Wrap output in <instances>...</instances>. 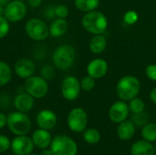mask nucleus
Instances as JSON below:
<instances>
[{
	"label": "nucleus",
	"mask_w": 156,
	"mask_h": 155,
	"mask_svg": "<svg viewBox=\"0 0 156 155\" xmlns=\"http://www.w3.org/2000/svg\"><path fill=\"white\" fill-rule=\"evenodd\" d=\"M83 28L93 35L103 34L108 27V19L106 16L97 10L87 12L81 18Z\"/></svg>",
	"instance_id": "1"
},
{
	"label": "nucleus",
	"mask_w": 156,
	"mask_h": 155,
	"mask_svg": "<svg viewBox=\"0 0 156 155\" xmlns=\"http://www.w3.org/2000/svg\"><path fill=\"white\" fill-rule=\"evenodd\" d=\"M76 58V50L69 44H63L55 48L52 53V63L54 67L61 70L70 69Z\"/></svg>",
	"instance_id": "2"
},
{
	"label": "nucleus",
	"mask_w": 156,
	"mask_h": 155,
	"mask_svg": "<svg viewBox=\"0 0 156 155\" xmlns=\"http://www.w3.org/2000/svg\"><path fill=\"white\" fill-rule=\"evenodd\" d=\"M141 90V82L140 80L132 75L122 77L117 83L116 92L118 97L123 100H131L135 98Z\"/></svg>",
	"instance_id": "3"
},
{
	"label": "nucleus",
	"mask_w": 156,
	"mask_h": 155,
	"mask_svg": "<svg viewBox=\"0 0 156 155\" xmlns=\"http://www.w3.org/2000/svg\"><path fill=\"white\" fill-rule=\"evenodd\" d=\"M9 131L16 136L27 135L32 127L31 120L25 112L18 111H12L7 115V123Z\"/></svg>",
	"instance_id": "4"
},
{
	"label": "nucleus",
	"mask_w": 156,
	"mask_h": 155,
	"mask_svg": "<svg viewBox=\"0 0 156 155\" xmlns=\"http://www.w3.org/2000/svg\"><path fill=\"white\" fill-rule=\"evenodd\" d=\"M24 30L27 36L36 42L45 41L50 37L48 24L38 17L29 18L25 24Z\"/></svg>",
	"instance_id": "5"
},
{
	"label": "nucleus",
	"mask_w": 156,
	"mask_h": 155,
	"mask_svg": "<svg viewBox=\"0 0 156 155\" xmlns=\"http://www.w3.org/2000/svg\"><path fill=\"white\" fill-rule=\"evenodd\" d=\"M24 87L26 91L36 100L43 99L48 93V81L43 79L40 75H33L25 79Z\"/></svg>",
	"instance_id": "6"
},
{
	"label": "nucleus",
	"mask_w": 156,
	"mask_h": 155,
	"mask_svg": "<svg viewBox=\"0 0 156 155\" xmlns=\"http://www.w3.org/2000/svg\"><path fill=\"white\" fill-rule=\"evenodd\" d=\"M50 150L54 155H77V143L69 136L58 135L50 144Z\"/></svg>",
	"instance_id": "7"
},
{
	"label": "nucleus",
	"mask_w": 156,
	"mask_h": 155,
	"mask_svg": "<svg viewBox=\"0 0 156 155\" xmlns=\"http://www.w3.org/2000/svg\"><path fill=\"white\" fill-rule=\"evenodd\" d=\"M27 14V5L25 1L12 0L5 6L4 16L10 23L22 21Z\"/></svg>",
	"instance_id": "8"
},
{
	"label": "nucleus",
	"mask_w": 156,
	"mask_h": 155,
	"mask_svg": "<svg viewBox=\"0 0 156 155\" xmlns=\"http://www.w3.org/2000/svg\"><path fill=\"white\" fill-rule=\"evenodd\" d=\"M67 123L69 130L73 132H82L86 130L88 116L82 108L72 109L67 118Z\"/></svg>",
	"instance_id": "9"
},
{
	"label": "nucleus",
	"mask_w": 156,
	"mask_h": 155,
	"mask_svg": "<svg viewBox=\"0 0 156 155\" xmlns=\"http://www.w3.org/2000/svg\"><path fill=\"white\" fill-rule=\"evenodd\" d=\"M80 82L74 76H67L61 83L60 91L62 97L69 101L75 100L80 93Z\"/></svg>",
	"instance_id": "10"
},
{
	"label": "nucleus",
	"mask_w": 156,
	"mask_h": 155,
	"mask_svg": "<svg viewBox=\"0 0 156 155\" xmlns=\"http://www.w3.org/2000/svg\"><path fill=\"white\" fill-rule=\"evenodd\" d=\"M13 70L16 77L21 79H27L35 75L37 66L33 59L28 58H21L16 61Z\"/></svg>",
	"instance_id": "11"
},
{
	"label": "nucleus",
	"mask_w": 156,
	"mask_h": 155,
	"mask_svg": "<svg viewBox=\"0 0 156 155\" xmlns=\"http://www.w3.org/2000/svg\"><path fill=\"white\" fill-rule=\"evenodd\" d=\"M35 144L32 138L27 135H19L15 137L11 142V151L16 155H28L32 153Z\"/></svg>",
	"instance_id": "12"
},
{
	"label": "nucleus",
	"mask_w": 156,
	"mask_h": 155,
	"mask_svg": "<svg viewBox=\"0 0 156 155\" xmlns=\"http://www.w3.org/2000/svg\"><path fill=\"white\" fill-rule=\"evenodd\" d=\"M130 109L128 104L123 100L114 102L109 110V118L114 123H120L125 121L129 115Z\"/></svg>",
	"instance_id": "13"
},
{
	"label": "nucleus",
	"mask_w": 156,
	"mask_h": 155,
	"mask_svg": "<svg viewBox=\"0 0 156 155\" xmlns=\"http://www.w3.org/2000/svg\"><path fill=\"white\" fill-rule=\"evenodd\" d=\"M37 124L40 129H44L47 131H50L55 128L58 122L57 115L54 111L50 110H42L40 111L36 117Z\"/></svg>",
	"instance_id": "14"
},
{
	"label": "nucleus",
	"mask_w": 156,
	"mask_h": 155,
	"mask_svg": "<svg viewBox=\"0 0 156 155\" xmlns=\"http://www.w3.org/2000/svg\"><path fill=\"white\" fill-rule=\"evenodd\" d=\"M35 99L29 95L27 91L22 93H16L13 100V105L15 109L21 112H28L34 107Z\"/></svg>",
	"instance_id": "15"
},
{
	"label": "nucleus",
	"mask_w": 156,
	"mask_h": 155,
	"mask_svg": "<svg viewBox=\"0 0 156 155\" xmlns=\"http://www.w3.org/2000/svg\"><path fill=\"white\" fill-rule=\"evenodd\" d=\"M108 72V63L102 58L92 59L87 66V73L93 79H101Z\"/></svg>",
	"instance_id": "16"
},
{
	"label": "nucleus",
	"mask_w": 156,
	"mask_h": 155,
	"mask_svg": "<svg viewBox=\"0 0 156 155\" xmlns=\"http://www.w3.org/2000/svg\"><path fill=\"white\" fill-rule=\"evenodd\" d=\"M32 141L36 147L39 149H46L50 146L52 138L48 131L44 129H37L32 134Z\"/></svg>",
	"instance_id": "17"
},
{
	"label": "nucleus",
	"mask_w": 156,
	"mask_h": 155,
	"mask_svg": "<svg viewBox=\"0 0 156 155\" xmlns=\"http://www.w3.org/2000/svg\"><path fill=\"white\" fill-rule=\"evenodd\" d=\"M49 36L54 38H58L66 34L69 29V23L64 18H55L51 20L50 25L48 26Z\"/></svg>",
	"instance_id": "18"
},
{
	"label": "nucleus",
	"mask_w": 156,
	"mask_h": 155,
	"mask_svg": "<svg viewBox=\"0 0 156 155\" xmlns=\"http://www.w3.org/2000/svg\"><path fill=\"white\" fill-rule=\"evenodd\" d=\"M135 132V126L132 121H123L119 123L117 128V135L122 141L131 140Z\"/></svg>",
	"instance_id": "19"
},
{
	"label": "nucleus",
	"mask_w": 156,
	"mask_h": 155,
	"mask_svg": "<svg viewBox=\"0 0 156 155\" xmlns=\"http://www.w3.org/2000/svg\"><path fill=\"white\" fill-rule=\"evenodd\" d=\"M155 148L145 140L138 141L131 148L132 155H155Z\"/></svg>",
	"instance_id": "20"
},
{
	"label": "nucleus",
	"mask_w": 156,
	"mask_h": 155,
	"mask_svg": "<svg viewBox=\"0 0 156 155\" xmlns=\"http://www.w3.org/2000/svg\"><path fill=\"white\" fill-rule=\"evenodd\" d=\"M89 47L93 54H101L107 48V39L102 34L95 35L90 40Z\"/></svg>",
	"instance_id": "21"
},
{
	"label": "nucleus",
	"mask_w": 156,
	"mask_h": 155,
	"mask_svg": "<svg viewBox=\"0 0 156 155\" xmlns=\"http://www.w3.org/2000/svg\"><path fill=\"white\" fill-rule=\"evenodd\" d=\"M13 69L5 61L0 60V87L7 85L13 78Z\"/></svg>",
	"instance_id": "22"
},
{
	"label": "nucleus",
	"mask_w": 156,
	"mask_h": 155,
	"mask_svg": "<svg viewBox=\"0 0 156 155\" xmlns=\"http://www.w3.org/2000/svg\"><path fill=\"white\" fill-rule=\"evenodd\" d=\"M76 8L81 12H90L96 10L100 5V0H74Z\"/></svg>",
	"instance_id": "23"
},
{
	"label": "nucleus",
	"mask_w": 156,
	"mask_h": 155,
	"mask_svg": "<svg viewBox=\"0 0 156 155\" xmlns=\"http://www.w3.org/2000/svg\"><path fill=\"white\" fill-rule=\"evenodd\" d=\"M142 136L144 140L147 142H155L156 141V124L155 123H147L142 129Z\"/></svg>",
	"instance_id": "24"
},
{
	"label": "nucleus",
	"mask_w": 156,
	"mask_h": 155,
	"mask_svg": "<svg viewBox=\"0 0 156 155\" xmlns=\"http://www.w3.org/2000/svg\"><path fill=\"white\" fill-rule=\"evenodd\" d=\"M83 139L86 143L90 144H96L101 140V133L96 129H88L83 132Z\"/></svg>",
	"instance_id": "25"
},
{
	"label": "nucleus",
	"mask_w": 156,
	"mask_h": 155,
	"mask_svg": "<svg viewBox=\"0 0 156 155\" xmlns=\"http://www.w3.org/2000/svg\"><path fill=\"white\" fill-rule=\"evenodd\" d=\"M128 106H129L130 111H132L133 114L143 112L144 111V107H145L144 100L139 99V98H137V97H135L133 100H131Z\"/></svg>",
	"instance_id": "26"
},
{
	"label": "nucleus",
	"mask_w": 156,
	"mask_h": 155,
	"mask_svg": "<svg viewBox=\"0 0 156 155\" xmlns=\"http://www.w3.org/2000/svg\"><path fill=\"white\" fill-rule=\"evenodd\" d=\"M40 76L46 80L49 81L55 77V69L49 64H46L40 69Z\"/></svg>",
	"instance_id": "27"
},
{
	"label": "nucleus",
	"mask_w": 156,
	"mask_h": 155,
	"mask_svg": "<svg viewBox=\"0 0 156 155\" xmlns=\"http://www.w3.org/2000/svg\"><path fill=\"white\" fill-rule=\"evenodd\" d=\"M80 88L81 90H83L84 91H90L94 89L95 87V79H93L90 76H85L83 77L80 80Z\"/></svg>",
	"instance_id": "28"
},
{
	"label": "nucleus",
	"mask_w": 156,
	"mask_h": 155,
	"mask_svg": "<svg viewBox=\"0 0 156 155\" xmlns=\"http://www.w3.org/2000/svg\"><path fill=\"white\" fill-rule=\"evenodd\" d=\"M10 31V22L5 17L0 16V39L5 38Z\"/></svg>",
	"instance_id": "29"
},
{
	"label": "nucleus",
	"mask_w": 156,
	"mask_h": 155,
	"mask_svg": "<svg viewBox=\"0 0 156 155\" xmlns=\"http://www.w3.org/2000/svg\"><path fill=\"white\" fill-rule=\"evenodd\" d=\"M69 10L66 5L60 4L55 5V16L57 18H64L66 19L69 16Z\"/></svg>",
	"instance_id": "30"
},
{
	"label": "nucleus",
	"mask_w": 156,
	"mask_h": 155,
	"mask_svg": "<svg viewBox=\"0 0 156 155\" xmlns=\"http://www.w3.org/2000/svg\"><path fill=\"white\" fill-rule=\"evenodd\" d=\"M147 120H148V117H147L146 113H144L143 111V112H140V113L133 114L132 122H133L134 125L142 126V125H144L147 122Z\"/></svg>",
	"instance_id": "31"
},
{
	"label": "nucleus",
	"mask_w": 156,
	"mask_h": 155,
	"mask_svg": "<svg viewBox=\"0 0 156 155\" xmlns=\"http://www.w3.org/2000/svg\"><path fill=\"white\" fill-rule=\"evenodd\" d=\"M123 20L126 24L128 25H133L134 23H136V21L138 20V14L135 11L130 10L128 12L125 13Z\"/></svg>",
	"instance_id": "32"
},
{
	"label": "nucleus",
	"mask_w": 156,
	"mask_h": 155,
	"mask_svg": "<svg viewBox=\"0 0 156 155\" xmlns=\"http://www.w3.org/2000/svg\"><path fill=\"white\" fill-rule=\"evenodd\" d=\"M11 146V142L4 134H0V153H5L6 152Z\"/></svg>",
	"instance_id": "33"
},
{
	"label": "nucleus",
	"mask_w": 156,
	"mask_h": 155,
	"mask_svg": "<svg viewBox=\"0 0 156 155\" xmlns=\"http://www.w3.org/2000/svg\"><path fill=\"white\" fill-rule=\"evenodd\" d=\"M11 103V98L10 95L7 93H3L0 96V106L2 109H8L9 105Z\"/></svg>",
	"instance_id": "34"
},
{
	"label": "nucleus",
	"mask_w": 156,
	"mask_h": 155,
	"mask_svg": "<svg viewBox=\"0 0 156 155\" xmlns=\"http://www.w3.org/2000/svg\"><path fill=\"white\" fill-rule=\"evenodd\" d=\"M44 15H45V17L48 20H53L56 18V16H55V5H48L46 7V9L44 10Z\"/></svg>",
	"instance_id": "35"
},
{
	"label": "nucleus",
	"mask_w": 156,
	"mask_h": 155,
	"mask_svg": "<svg viewBox=\"0 0 156 155\" xmlns=\"http://www.w3.org/2000/svg\"><path fill=\"white\" fill-rule=\"evenodd\" d=\"M146 76L152 79V80H156V64H152L147 66L145 69Z\"/></svg>",
	"instance_id": "36"
},
{
	"label": "nucleus",
	"mask_w": 156,
	"mask_h": 155,
	"mask_svg": "<svg viewBox=\"0 0 156 155\" xmlns=\"http://www.w3.org/2000/svg\"><path fill=\"white\" fill-rule=\"evenodd\" d=\"M6 123H7V116L4 112L0 111V129L5 127Z\"/></svg>",
	"instance_id": "37"
},
{
	"label": "nucleus",
	"mask_w": 156,
	"mask_h": 155,
	"mask_svg": "<svg viewBox=\"0 0 156 155\" xmlns=\"http://www.w3.org/2000/svg\"><path fill=\"white\" fill-rule=\"evenodd\" d=\"M27 1L31 8H37L40 6V5L42 4V0H27Z\"/></svg>",
	"instance_id": "38"
},
{
	"label": "nucleus",
	"mask_w": 156,
	"mask_h": 155,
	"mask_svg": "<svg viewBox=\"0 0 156 155\" xmlns=\"http://www.w3.org/2000/svg\"><path fill=\"white\" fill-rule=\"evenodd\" d=\"M150 99L154 104H156V87L152 90V91L150 93Z\"/></svg>",
	"instance_id": "39"
},
{
	"label": "nucleus",
	"mask_w": 156,
	"mask_h": 155,
	"mask_svg": "<svg viewBox=\"0 0 156 155\" xmlns=\"http://www.w3.org/2000/svg\"><path fill=\"white\" fill-rule=\"evenodd\" d=\"M39 155H54V154H53V153H52V151H51L50 149L46 148V149H43V151L40 153V154Z\"/></svg>",
	"instance_id": "40"
},
{
	"label": "nucleus",
	"mask_w": 156,
	"mask_h": 155,
	"mask_svg": "<svg viewBox=\"0 0 156 155\" xmlns=\"http://www.w3.org/2000/svg\"><path fill=\"white\" fill-rule=\"evenodd\" d=\"M16 93H22V92H26V90H25V87L24 85L23 86H18L16 88Z\"/></svg>",
	"instance_id": "41"
},
{
	"label": "nucleus",
	"mask_w": 156,
	"mask_h": 155,
	"mask_svg": "<svg viewBox=\"0 0 156 155\" xmlns=\"http://www.w3.org/2000/svg\"><path fill=\"white\" fill-rule=\"evenodd\" d=\"M11 0H0V5H3V6H5Z\"/></svg>",
	"instance_id": "42"
},
{
	"label": "nucleus",
	"mask_w": 156,
	"mask_h": 155,
	"mask_svg": "<svg viewBox=\"0 0 156 155\" xmlns=\"http://www.w3.org/2000/svg\"><path fill=\"white\" fill-rule=\"evenodd\" d=\"M5 15V6L0 5V16H4Z\"/></svg>",
	"instance_id": "43"
},
{
	"label": "nucleus",
	"mask_w": 156,
	"mask_h": 155,
	"mask_svg": "<svg viewBox=\"0 0 156 155\" xmlns=\"http://www.w3.org/2000/svg\"><path fill=\"white\" fill-rule=\"evenodd\" d=\"M28 155H37V154H35V153H30V154Z\"/></svg>",
	"instance_id": "44"
},
{
	"label": "nucleus",
	"mask_w": 156,
	"mask_h": 155,
	"mask_svg": "<svg viewBox=\"0 0 156 155\" xmlns=\"http://www.w3.org/2000/svg\"><path fill=\"white\" fill-rule=\"evenodd\" d=\"M19 1H27V0H19Z\"/></svg>",
	"instance_id": "45"
},
{
	"label": "nucleus",
	"mask_w": 156,
	"mask_h": 155,
	"mask_svg": "<svg viewBox=\"0 0 156 155\" xmlns=\"http://www.w3.org/2000/svg\"><path fill=\"white\" fill-rule=\"evenodd\" d=\"M9 155H16V154H14V153H13V154H9Z\"/></svg>",
	"instance_id": "46"
},
{
	"label": "nucleus",
	"mask_w": 156,
	"mask_h": 155,
	"mask_svg": "<svg viewBox=\"0 0 156 155\" xmlns=\"http://www.w3.org/2000/svg\"><path fill=\"white\" fill-rule=\"evenodd\" d=\"M155 153H156V146H155Z\"/></svg>",
	"instance_id": "47"
},
{
	"label": "nucleus",
	"mask_w": 156,
	"mask_h": 155,
	"mask_svg": "<svg viewBox=\"0 0 156 155\" xmlns=\"http://www.w3.org/2000/svg\"><path fill=\"white\" fill-rule=\"evenodd\" d=\"M77 155H78V154H77Z\"/></svg>",
	"instance_id": "48"
}]
</instances>
